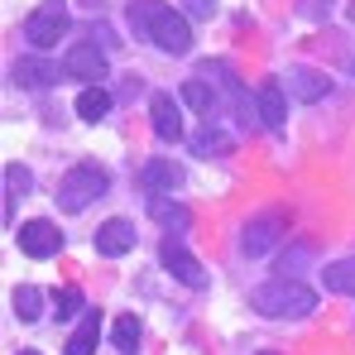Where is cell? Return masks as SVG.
Returning <instances> with one entry per match:
<instances>
[{
    "label": "cell",
    "mask_w": 355,
    "mask_h": 355,
    "mask_svg": "<svg viewBox=\"0 0 355 355\" xmlns=\"http://www.w3.org/2000/svg\"><path fill=\"white\" fill-rule=\"evenodd\" d=\"M284 226H288L284 211H264V216H254V221L245 226V236H240V250H245V254H264L274 240L284 236Z\"/></svg>",
    "instance_id": "obj_13"
},
{
    "label": "cell",
    "mask_w": 355,
    "mask_h": 355,
    "mask_svg": "<svg viewBox=\"0 0 355 355\" xmlns=\"http://www.w3.org/2000/svg\"><path fill=\"white\" fill-rule=\"evenodd\" d=\"M187 15H197V19H211V15H216V0H187Z\"/></svg>",
    "instance_id": "obj_27"
},
{
    "label": "cell",
    "mask_w": 355,
    "mask_h": 355,
    "mask_svg": "<svg viewBox=\"0 0 355 355\" xmlns=\"http://www.w3.org/2000/svg\"><path fill=\"white\" fill-rule=\"evenodd\" d=\"M106 111H111V92H106V87H82V92H77V116L82 120L96 125Z\"/></svg>",
    "instance_id": "obj_20"
},
{
    "label": "cell",
    "mask_w": 355,
    "mask_h": 355,
    "mask_svg": "<svg viewBox=\"0 0 355 355\" xmlns=\"http://www.w3.org/2000/svg\"><path fill=\"white\" fill-rule=\"evenodd\" d=\"M19 355H39V351H19Z\"/></svg>",
    "instance_id": "obj_28"
},
{
    "label": "cell",
    "mask_w": 355,
    "mask_h": 355,
    "mask_svg": "<svg viewBox=\"0 0 355 355\" xmlns=\"http://www.w3.org/2000/svg\"><path fill=\"white\" fill-rule=\"evenodd\" d=\"M96 336H101V317H96V312H82V322L72 327V336H67L62 355H92V351H96Z\"/></svg>",
    "instance_id": "obj_17"
},
{
    "label": "cell",
    "mask_w": 355,
    "mask_h": 355,
    "mask_svg": "<svg viewBox=\"0 0 355 355\" xmlns=\"http://www.w3.org/2000/svg\"><path fill=\"white\" fill-rule=\"evenodd\" d=\"M106 187H111V173L101 164H77L58 182V207L62 211H87L96 197H106Z\"/></svg>",
    "instance_id": "obj_3"
},
{
    "label": "cell",
    "mask_w": 355,
    "mask_h": 355,
    "mask_svg": "<svg viewBox=\"0 0 355 355\" xmlns=\"http://www.w3.org/2000/svg\"><path fill=\"white\" fill-rule=\"evenodd\" d=\"M149 216H154L164 231H173V236L192 231V211H187L182 202H168V197H149Z\"/></svg>",
    "instance_id": "obj_16"
},
{
    "label": "cell",
    "mask_w": 355,
    "mask_h": 355,
    "mask_svg": "<svg viewBox=\"0 0 355 355\" xmlns=\"http://www.w3.org/2000/svg\"><path fill=\"white\" fill-rule=\"evenodd\" d=\"M149 125H154V135L164 144H178L182 139V111H178L173 92H154L149 96Z\"/></svg>",
    "instance_id": "obj_11"
},
{
    "label": "cell",
    "mask_w": 355,
    "mask_h": 355,
    "mask_svg": "<svg viewBox=\"0 0 355 355\" xmlns=\"http://www.w3.org/2000/svg\"><path fill=\"white\" fill-rule=\"evenodd\" d=\"M139 187H144L149 197H164V192L182 187V168H178L173 159H149V164L139 168Z\"/></svg>",
    "instance_id": "obj_15"
},
{
    "label": "cell",
    "mask_w": 355,
    "mask_h": 355,
    "mask_svg": "<svg viewBox=\"0 0 355 355\" xmlns=\"http://www.w3.org/2000/svg\"><path fill=\"white\" fill-rule=\"evenodd\" d=\"M130 250H135V226L125 216H111V221L96 226V254L116 259V254H130Z\"/></svg>",
    "instance_id": "obj_14"
},
{
    "label": "cell",
    "mask_w": 355,
    "mask_h": 355,
    "mask_svg": "<svg viewBox=\"0 0 355 355\" xmlns=\"http://www.w3.org/2000/svg\"><path fill=\"white\" fill-rule=\"evenodd\" d=\"M130 29L139 39H149L159 53H173V58L192 49V24L168 0H130Z\"/></svg>",
    "instance_id": "obj_1"
},
{
    "label": "cell",
    "mask_w": 355,
    "mask_h": 355,
    "mask_svg": "<svg viewBox=\"0 0 355 355\" xmlns=\"http://www.w3.org/2000/svg\"><path fill=\"white\" fill-rule=\"evenodd\" d=\"M111 346H116L120 355H135V351H139V317H135V312L116 317V327H111Z\"/></svg>",
    "instance_id": "obj_22"
},
{
    "label": "cell",
    "mask_w": 355,
    "mask_h": 355,
    "mask_svg": "<svg viewBox=\"0 0 355 355\" xmlns=\"http://www.w3.org/2000/svg\"><path fill=\"white\" fill-rule=\"evenodd\" d=\"M284 92L293 96V101H322L327 92H331V77L327 72H317V67H288L284 72Z\"/></svg>",
    "instance_id": "obj_12"
},
{
    "label": "cell",
    "mask_w": 355,
    "mask_h": 355,
    "mask_svg": "<svg viewBox=\"0 0 355 355\" xmlns=\"http://www.w3.org/2000/svg\"><path fill=\"white\" fill-rule=\"evenodd\" d=\"M250 307L259 317H307L317 307V293L297 279H274V284H259L250 293Z\"/></svg>",
    "instance_id": "obj_2"
},
{
    "label": "cell",
    "mask_w": 355,
    "mask_h": 355,
    "mask_svg": "<svg viewBox=\"0 0 355 355\" xmlns=\"http://www.w3.org/2000/svg\"><path fill=\"white\" fill-rule=\"evenodd\" d=\"M302 15L307 19H327L331 15V0H302Z\"/></svg>",
    "instance_id": "obj_26"
},
{
    "label": "cell",
    "mask_w": 355,
    "mask_h": 355,
    "mask_svg": "<svg viewBox=\"0 0 355 355\" xmlns=\"http://www.w3.org/2000/svg\"><path fill=\"white\" fill-rule=\"evenodd\" d=\"M15 240H19V250H24L29 259H53V254L62 250V231L53 226V221H44V216L24 221V226L15 231Z\"/></svg>",
    "instance_id": "obj_7"
},
{
    "label": "cell",
    "mask_w": 355,
    "mask_h": 355,
    "mask_svg": "<svg viewBox=\"0 0 355 355\" xmlns=\"http://www.w3.org/2000/svg\"><path fill=\"white\" fill-rule=\"evenodd\" d=\"M5 187H10V197H24L34 187V173L24 164H5Z\"/></svg>",
    "instance_id": "obj_24"
},
{
    "label": "cell",
    "mask_w": 355,
    "mask_h": 355,
    "mask_svg": "<svg viewBox=\"0 0 355 355\" xmlns=\"http://www.w3.org/2000/svg\"><path fill=\"white\" fill-rule=\"evenodd\" d=\"M159 259H164V269L173 274L178 284H187V288H207V274H202V264L182 250V240L178 236H168L164 245H159Z\"/></svg>",
    "instance_id": "obj_8"
},
{
    "label": "cell",
    "mask_w": 355,
    "mask_h": 355,
    "mask_svg": "<svg viewBox=\"0 0 355 355\" xmlns=\"http://www.w3.org/2000/svg\"><path fill=\"white\" fill-rule=\"evenodd\" d=\"M10 82H15V87H24V92H44V87L62 82V62H49V58H15V67H10Z\"/></svg>",
    "instance_id": "obj_9"
},
{
    "label": "cell",
    "mask_w": 355,
    "mask_h": 355,
    "mask_svg": "<svg viewBox=\"0 0 355 355\" xmlns=\"http://www.w3.org/2000/svg\"><path fill=\"white\" fill-rule=\"evenodd\" d=\"M67 24H72L67 10H62L58 0H49V5H39V10L24 19V39H29L34 49H53L62 34H67Z\"/></svg>",
    "instance_id": "obj_6"
},
{
    "label": "cell",
    "mask_w": 355,
    "mask_h": 355,
    "mask_svg": "<svg viewBox=\"0 0 355 355\" xmlns=\"http://www.w3.org/2000/svg\"><path fill=\"white\" fill-rule=\"evenodd\" d=\"M44 302H49V297H44V288H34V284H19V288L10 293V307H15L19 322H39V317H44Z\"/></svg>",
    "instance_id": "obj_18"
},
{
    "label": "cell",
    "mask_w": 355,
    "mask_h": 355,
    "mask_svg": "<svg viewBox=\"0 0 355 355\" xmlns=\"http://www.w3.org/2000/svg\"><path fill=\"white\" fill-rule=\"evenodd\" d=\"M351 19H355V5H351Z\"/></svg>",
    "instance_id": "obj_29"
},
{
    "label": "cell",
    "mask_w": 355,
    "mask_h": 355,
    "mask_svg": "<svg viewBox=\"0 0 355 355\" xmlns=\"http://www.w3.org/2000/svg\"><path fill=\"white\" fill-rule=\"evenodd\" d=\"M197 77H202V82H211V87H216V92H221V96L240 111V120L250 125V92L240 87V77H236V67H231V62H226V58H207V62H197Z\"/></svg>",
    "instance_id": "obj_4"
},
{
    "label": "cell",
    "mask_w": 355,
    "mask_h": 355,
    "mask_svg": "<svg viewBox=\"0 0 355 355\" xmlns=\"http://www.w3.org/2000/svg\"><path fill=\"white\" fill-rule=\"evenodd\" d=\"M192 149H197V154H207V159H211V154H231V135H221V130L207 120V130L192 139Z\"/></svg>",
    "instance_id": "obj_23"
},
{
    "label": "cell",
    "mask_w": 355,
    "mask_h": 355,
    "mask_svg": "<svg viewBox=\"0 0 355 355\" xmlns=\"http://www.w3.org/2000/svg\"><path fill=\"white\" fill-rule=\"evenodd\" d=\"M58 317H77V307H82V288H58Z\"/></svg>",
    "instance_id": "obj_25"
},
{
    "label": "cell",
    "mask_w": 355,
    "mask_h": 355,
    "mask_svg": "<svg viewBox=\"0 0 355 355\" xmlns=\"http://www.w3.org/2000/svg\"><path fill=\"white\" fill-rule=\"evenodd\" d=\"M182 101H187L192 111H202V116L211 120V111H216V101H221V96H216V87H211V82L187 77V82H182Z\"/></svg>",
    "instance_id": "obj_19"
},
{
    "label": "cell",
    "mask_w": 355,
    "mask_h": 355,
    "mask_svg": "<svg viewBox=\"0 0 355 355\" xmlns=\"http://www.w3.org/2000/svg\"><path fill=\"white\" fill-rule=\"evenodd\" d=\"M62 77H77L87 87H101L106 77V49H96V39H82L62 53Z\"/></svg>",
    "instance_id": "obj_5"
},
{
    "label": "cell",
    "mask_w": 355,
    "mask_h": 355,
    "mask_svg": "<svg viewBox=\"0 0 355 355\" xmlns=\"http://www.w3.org/2000/svg\"><path fill=\"white\" fill-rule=\"evenodd\" d=\"M254 116H259V125H269V130H279V125L288 120V92H284V77L259 82V92H254Z\"/></svg>",
    "instance_id": "obj_10"
},
{
    "label": "cell",
    "mask_w": 355,
    "mask_h": 355,
    "mask_svg": "<svg viewBox=\"0 0 355 355\" xmlns=\"http://www.w3.org/2000/svg\"><path fill=\"white\" fill-rule=\"evenodd\" d=\"M322 284H327L331 293L355 297V259H336V264H327V269H322Z\"/></svg>",
    "instance_id": "obj_21"
}]
</instances>
